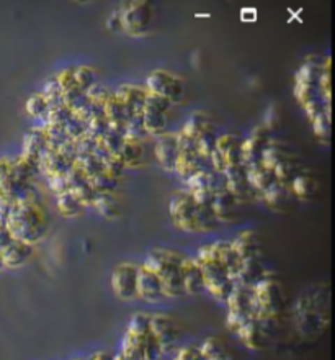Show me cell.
Here are the masks:
<instances>
[{
    "label": "cell",
    "instance_id": "1",
    "mask_svg": "<svg viewBox=\"0 0 335 360\" xmlns=\"http://www.w3.org/2000/svg\"><path fill=\"white\" fill-rule=\"evenodd\" d=\"M7 229L15 241L30 244L33 247L46 238L50 223L38 192L25 200L13 201L7 219Z\"/></svg>",
    "mask_w": 335,
    "mask_h": 360
},
{
    "label": "cell",
    "instance_id": "2",
    "mask_svg": "<svg viewBox=\"0 0 335 360\" xmlns=\"http://www.w3.org/2000/svg\"><path fill=\"white\" fill-rule=\"evenodd\" d=\"M169 215L174 226L185 233H208L219 226L211 206L198 205L185 190L172 195Z\"/></svg>",
    "mask_w": 335,
    "mask_h": 360
},
{
    "label": "cell",
    "instance_id": "3",
    "mask_svg": "<svg viewBox=\"0 0 335 360\" xmlns=\"http://www.w3.org/2000/svg\"><path fill=\"white\" fill-rule=\"evenodd\" d=\"M184 254L172 249H152L141 266L154 272L162 283L165 298H179L185 295L184 280H181V264Z\"/></svg>",
    "mask_w": 335,
    "mask_h": 360
},
{
    "label": "cell",
    "instance_id": "4",
    "mask_svg": "<svg viewBox=\"0 0 335 360\" xmlns=\"http://www.w3.org/2000/svg\"><path fill=\"white\" fill-rule=\"evenodd\" d=\"M253 313L257 318L271 321L278 318V315L285 308L283 287L278 278L265 273L255 285L252 287Z\"/></svg>",
    "mask_w": 335,
    "mask_h": 360
},
{
    "label": "cell",
    "instance_id": "5",
    "mask_svg": "<svg viewBox=\"0 0 335 360\" xmlns=\"http://www.w3.org/2000/svg\"><path fill=\"white\" fill-rule=\"evenodd\" d=\"M195 259L196 262L200 264L201 272H203L204 291H208V294H211L216 300L226 303L228 298L234 291V288H236V283H234L231 273L211 257L208 244L198 249V254H196Z\"/></svg>",
    "mask_w": 335,
    "mask_h": 360
},
{
    "label": "cell",
    "instance_id": "6",
    "mask_svg": "<svg viewBox=\"0 0 335 360\" xmlns=\"http://www.w3.org/2000/svg\"><path fill=\"white\" fill-rule=\"evenodd\" d=\"M123 31L140 36L149 31L152 22V7L149 2H123L118 8Z\"/></svg>",
    "mask_w": 335,
    "mask_h": 360
},
{
    "label": "cell",
    "instance_id": "7",
    "mask_svg": "<svg viewBox=\"0 0 335 360\" xmlns=\"http://www.w3.org/2000/svg\"><path fill=\"white\" fill-rule=\"evenodd\" d=\"M170 107L172 103L169 100L147 92L144 108H142V124H144L147 136L159 138L167 133V124H169L167 113L170 112Z\"/></svg>",
    "mask_w": 335,
    "mask_h": 360
},
{
    "label": "cell",
    "instance_id": "8",
    "mask_svg": "<svg viewBox=\"0 0 335 360\" xmlns=\"http://www.w3.org/2000/svg\"><path fill=\"white\" fill-rule=\"evenodd\" d=\"M146 90L149 94L169 100L172 105L181 102L185 95L184 80L167 71H154L147 75Z\"/></svg>",
    "mask_w": 335,
    "mask_h": 360
},
{
    "label": "cell",
    "instance_id": "9",
    "mask_svg": "<svg viewBox=\"0 0 335 360\" xmlns=\"http://www.w3.org/2000/svg\"><path fill=\"white\" fill-rule=\"evenodd\" d=\"M137 271L140 266L134 262H121L114 267L112 273V290L119 300L133 301L137 298Z\"/></svg>",
    "mask_w": 335,
    "mask_h": 360
},
{
    "label": "cell",
    "instance_id": "10",
    "mask_svg": "<svg viewBox=\"0 0 335 360\" xmlns=\"http://www.w3.org/2000/svg\"><path fill=\"white\" fill-rule=\"evenodd\" d=\"M271 129L267 127L253 128L252 133L248 134L246 139H242V164L247 167H253L257 164H262L263 151L267 150L268 144L271 143L270 136Z\"/></svg>",
    "mask_w": 335,
    "mask_h": 360
},
{
    "label": "cell",
    "instance_id": "11",
    "mask_svg": "<svg viewBox=\"0 0 335 360\" xmlns=\"http://www.w3.org/2000/svg\"><path fill=\"white\" fill-rule=\"evenodd\" d=\"M223 174L224 179H226V190L239 201V205L248 203V201L257 199L258 195L253 192L251 184H248L246 166H228Z\"/></svg>",
    "mask_w": 335,
    "mask_h": 360
},
{
    "label": "cell",
    "instance_id": "12",
    "mask_svg": "<svg viewBox=\"0 0 335 360\" xmlns=\"http://www.w3.org/2000/svg\"><path fill=\"white\" fill-rule=\"evenodd\" d=\"M22 147L23 150L20 156L23 157V161L30 166V169L35 172V175H40V159L47 147V139L43 128L28 129L25 136H23Z\"/></svg>",
    "mask_w": 335,
    "mask_h": 360
},
{
    "label": "cell",
    "instance_id": "13",
    "mask_svg": "<svg viewBox=\"0 0 335 360\" xmlns=\"http://www.w3.org/2000/svg\"><path fill=\"white\" fill-rule=\"evenodd\" d=\"M113 97L123 105L124 110L128 112V118L133 115H141L142 108H144V102L147 97V90L141 85L133 84H123L114 90Z\"/></svg>",
    "mask_w": 335,
    "mask_h": 360
},
{
    "label": "cell",
    "instance_id": "14",
    "mask_svg": "<svg viewBox=\"0 0 335 360\" xmlns=\"http://www.w3.org/2000/svg\"><path fill=\"white\" fill-rule=\"evenodd\" d=\"M136 294L137 298L144 300L147 303H157V301L165 298L159 277L144 266H140V271H137Z\"/></svg>",
    "mask_w": 335,
    "mask_h": 360
},
{
    "label": "cell",
    "instance_id": "15",
    "mask_svg": "<svg viewBox=\"0 0 335 360\" xmlns=\"http://www.w3.org/2000/svg\"><path fill=\"white\" fill-rule=\"evenodd\" d=\"M151 333L156 338L157 343H159L162 352H164L165 347L174 345L175 340L179 339V328H177V323L170 316L162 313L151 315Z\"/></svg>",
    "mask_w": 335,
    "mask_h": 360
},
{
    "label": "cell",
    "instance_id": "16",
    "mask_svg": "<svg viewBox=\"0 0 335 360\" xmlns=\"http://www.w3.org/2000/svg\"><path fill=\"white\" fill-rule=\"evenodd\" d=\"M154 154L162 169L167 172H174L177 157H179L177 133H165L157 138L156 146H154Z\"/></svg>",
    "mask_w": 335,
    "mask_h": 360
},
{
    "label": "cell",
    "instance_id": "17",
    "mask_svg": "<svg viewBox=\"0 0 335 360\" xmlns=\"http://www.w3.org/2000/svg\"><path fill=\"white\" fill-rule=\"evenodd\" d=\"M231 246L241 261L247 259H262V241L258 234L252 229L241 231L236 238L231 239Z\"/></svg>",
    "mask_w": 335,
    "mask_h": 360
},
{
    "label": "cell",
    "instance_id": "18",
    "mask_svg": "<svg viewBox=\"0 0 335 360\" xmlns=\"http://www.w3.org/2000/svg\"><path fill=\"white\" fill-rule=\"evenodd\" d=\"M208 249L214 261H218L229 273H231L234 283H236V277L239 271H241V259H239L236 251L232 249L231 241H218L208 244Z\"/></svg>",
    "mask_w": 335,
    "mask_h": 360
},
{
    "label": "cell",
    "instance_id": "19",
    "mask_svg": "<svg viewBox=\"0 0 335 360\" xmlns=\"http://www.w3.org/2000/svg\"><path fill=\"white\" fill-rule=\"evenodd\" d=\"M239 201L229 194L228 190H221L214 194L211 201V211L216 216L219 224H229L236 222Z\"/></svg>",
    "mask_w": 335,
    "mask_h": 360
},
{
    "label": "cell",
    "instance_id": "20",
    "mask_svg": "<svg viewBox=\"0 0 335 360\" xmlns=\"http://www.w3.org/2000/svg\"><path fill=\"white\" fill-rule=\"evenodd\" d=\"M268 323H270V321L260 319V318H257V316H253V318L248 319L236 334L241 338V340L247 345V347L262 349L263 345H265Z\"/></svg>",
    "mask_w": 335,
    "mask_h": 360
},
{
    "label": "cell",
    "instance_id": "21",
    "mask_svg": "<svg viewBox=\"0 0 335 360\" xmlns=\"http://www.w3.org/2000/svg\"><path fill=\"white\" fill-rule=\"evenodd\" d=\"M181 280H184L185 295H200L204 291V280L203 272H201L200 264L196 259L185 257L181 264Z\"/></svg>",
    "mask_w": 335,
    "mask_h": 360
},
{
    "label": "cell",
    "instance_id": "22",
    "mask_svg": "<svg viewBox=\"0 0 335 360\" xmlns=\"http://www.w3.org/2000/svg\"><path fill=\"white\" fill-rule=\"evenodd\" d=\"M216 151L223 156L226 166L242 164V139L236 134H221L218 136Z\"/></svg>",
    "mask_w": 335,
    "mask_h": 360
},
{
    "label": "cell",
    "instance_id": "23",
    "mask_svg": "<svg viewBox=\"0 0 335 360\" xmlns=\"http://www.w3.org/2000/svg\"><path fill=\"white\" fill-rule=\"evenodd\" d=\"M70 169H73V164H70L69 161H66L64 157L59 154V151L46 147V151L41 154L40 174L45 177L66 175Z\"/></svg>",
    "mask_w": 335,
    "mask_h": 360
},
{
    "label": "cell",
    "instance_id": "24",
    "mask_svg": "<svg viewBox=\"0 0 335 360\" xmlns=\"http://www.w3.org/2000/svg\"><path fill=\"white\" fill-rule=\"evenodd\" d=\"M33 252H35V247L30 246V244L13 241L10 246H7L2 251V261L6 268H18L23 267L25 264L30 262L33 257Z\"/></svg>",
    "mask_w": 335,
    "mask_h": 360
},
{
    "label": "cell",
    "instance_id": "25",
    "mask_svg": "<svg viewBox=\"0 0 335 360\" xmlns=\"http://www.w3.org/2000/svg\"><path fill=\"white\" fill-rule=\"evenodd\" d=\"M247 179H248V184H251L253 192H255L258 196H260L262 194H265L270 187H274L276 182H278L274 174V171L268 169V167H265L263 164L248 167Z\"/></svg>",
    "mask_w": 335,
    "mask_h": 360
},
{
    "label": "cell",
    "instance_id": "26",
    "mask_svg": "<svg viewBox=\"0 0 335 360\" xmlns=\"http://www.w3.org/2000/svg\"><path fill=\"white\" fill-rule=\"evenodd\" d=\"M103 117L107 118L108 127L124 138V129H126L128 123V112L113 95L112 99L103 105Z\"/></svg>",
    "mask_w": 335,
    "mask_h": 360
},
{
    "label": "cell",
    "instance_id": "27",
    "mask_svg": "<svg viewBox=\"0 0 335 360\" xmlns=\"http://www.w3.org/2000/svg\"><path fill=\"white\" fill-rule=\"evenodd\" d=\"M290 192L298 200L306 201L313 199L315 192H318V180H315V177L311 172L301 171L290 184Z\"/></svg>",
    "mask_w": 335,
    "mask_h": 360
},
{
    "label": "cell",
    "instance_id": "28",
    "mask_svg": "<svg viewBox=\"0 0 335 360\" xmlns=\"http://www.w3.org/2000/svg\"><path fill=\"white\" fill-rule=\"evenodd\" d=\"M56 206L61 216L64 218H79L85 213L87 206L80 201L70 190L62 192V194L56 195Z\"/></svg>",
    "mask_w": 335,
    "mask_h": 360
},
{
    "label": "cell",
    "instance_id": "29",
    "mask_svg": "<svg viewBox=\"0 0 335 360\" xmlns=\"http://www.w3.org/2000/svg\"><path fill=\"white\" fill-rule=\"evenodd\" d=\"M260 196L265 200V203L270 206L271 210H276V211L286 210V206H288V203L291 201L290 187L280 184V182H276L274 187H270V189H268L265 194H262Z\"/></svg>",
    "mask_w": 335,
    "mask_h": 360
},
{
    "label": "cell",
    "instance_id": "30",
    "mask_svg": "<svg viewBox=\"0 0 335 360\" xmlns=\"http://www.w3.org/2000/svg\"><path fill=\"white\" fill-rule=\"evenodd\" d=\"M119 157H121L126 169H137V167L144 164V150H142V144L124 141Z\"/></svg>",
    "mask_w": 335,
    "mask_h": 360
},
{
    "label": "cell",
    "instance_id": "31",
    "mask_svg": "<svg viewBox=\"0 0 335 360\" xmlns=\"http://www.w3.org/2000/svg\"><path fill=\"white\" fill-rule=\"evenodd\" d=\"M92 208L105 219H117L119 216V205L114 195L97 194L94 199Z\"/></svg>",
    "mask_w": 335,
    "mask_h": 360
},
{
    "label": "cell",
    "instance_id": "32",
    "mask_svg": "<svg viewBox=\"0 0 335 360\" xmlns=\"http://www.w3.org/2000/svg\"><path fill=\"white\" fill-rule=\"evenodd\" d=\"M209 124H213V123H211V120L208 118L207 113H204V112H195V113L190 115L188 120H186L185 127L181 128V131L196 139L201 133L204 131V129L209 127Z\"/></svg>",
    "mask_w": 335,
    "mask_h": 360
},
{
    "label": "cell",
    "instance_id": "33",
    "mask_svg": "<svg viewBox=\"0 0 335 360\" xmlns=\"http://www.w3.org/2000/svg\"><path fill=\"white\" fill-rule=\"evenodd\" d=\"M74 79L77 89L85 94L95 84H98V72L90 66H79L74 67Z\"/></svg>",
    "mask_w": 335,
    "mask_h": 360
},
{
    "label": "cell",
    "instance_id": "34",
    "mask_svg": "<svg viewBox=\"0 0 335 360\" xmlns=\"http://www.w3.org/2000/svg\"><path fill=\"white\" fill-rule=\"evenodd\" d=\"M146 138H147V133L144 129V124H142V113L129 117L126 123V129H124V141L142 144V141H144Z\"/></svg>",
    "mask_w": 335,
    "mask_h": 360
},
{
    "label": "cell",
    "instance_id": "35",
    "mask_svg": "<svg viewBox=\"0 0 335 360\" xmlns=\"http://www.w3.org/2000/svg\"><path fill=\"white\" fill-rule=\"evenodd\" d=\"M216 143H218V131L214 128V124H209V127L204 129L203 133L196 138V147H198V152L201 156L209 157L216 151Z\"/></svg>",
    "mask_w": 335,
    "mask_h": 360
},
{
    "label": "cell",
    "instance_id": "36",
    "mask_svg": "<svg viewBox=\"0 0 335 360\" xmlns=\"http://www.w3.org/2000/svg\"><path fill=\"white\" fill-rule=\"evenodd\" d=\"M87 179L90 187L95 190V194L114 195V192L118 189V180L113 179V177H110L108 174H105L103 171L98 172V174L87 177Z\"/></svg>",
    "mask_w": 335,
    "mask_h": 360
},
{
    "label": "cell",
    "instance_id": "37",
    "mask_svg": "<svg viewBox=\"0 0 335 360\" xmlns=\"http://www.w3.org/2000/svg\"><path fill=\"white\" fill-rule=\"evenodd\" d=\"M151 333V315L136 313L129 321L126 334H131L134 338L144 339Z\"/></svg>",
    "mask_w": 335,
    "mask_h": 360
},
{
    "label": "cell",
    "instance_id": "38",
    "mask_svg": "<svg viewBox=\"0 0 335 360\" xmlns=\"http://www.w3.org/2000/svg\"><path fill=\"white\" fill-rule=\"evenodd\" d=\"M41 128L46 134L47 147H51V150L57 151L62 144L69 141V138H67L64 128H62L61 124H45V127H41Z\"/></svg>",
    "mask_w": 335,
    "mask_h": 360
},
{
    "label": "cell",
    "instance_id": "39",
    "mask_svg": "<svg viewBox=\"0 0 335 360\" xmlns=\"http://www.w3.org/2000/svg\"><path fill=\"white\" fill-rule=\"evenodd\" d=\"M200 350L207 360H216V359L224 357V355H228L226 347H224V343L218 338L204 339L203 344L200 345Z\"/></svg>",
    "mask_w": 335,
    "mask_h": 360
},
{
    "label": "cell",
    "instance_id": "40",
    "mask_svg": "<svg viewBox=\"0 0 335 360\" xmlns=\"http://www.w3.org/2000/svg\"><path fill=\"white\" fill-rule=\"evenodd\" d=\"M98 143L102 144V147L108 152V154L119 156V152H121V147L124 144V138L119 133L114 131V129L110 128L108 131L98 139Z\"/></svg>",
    "mask_w": 335,
    "mask_h": 360
},
{
    "label": "cell",
    "instance_id": "41",
    "mask_svg": "<svg viewBox=\"0 0 335 360\" xmlns=\"http://www.w3.org/2000/svg\"><path fill=\"white\" fill-rule=\"evenodd\" d=\"M25 108H27V113L30 115V117L45 118L47 110H50V105H47L45 95L40 92V94H31L30 97H28Z\"/></svg>",
    "mask_w": 335,
    "mask_h": 360
},
{
    "label": "cell",
    "instance_id": "42",
    "mask_svg": "<svg viewBox=\"0 0 335 360\" xmlns=\"http://www.w3.org/2000/svg\"><path fill=\"white\" fill-rule=\"evenodd\" d=\"M87 102H89L87 95H85L82 90H79L77 87L67 90V92L62 94V105H64V107L69 110L70 113H75Z\"/></svg>",
    "mask_w": 335,
    "mask_h": 360
},
{
    "label": "cell",
    "instance_id": "43",
    "mask_svg": "<svg viewBox=\"0 0 335 360\" xmlns=\"http://www.w3.org/2000/svg\"><path fill=\"white\" fill-rule=\"evenodd\" d=\"M41 94L45 95L46 102L50 107H59V105H62V90L59 87V84H57L56 78H50L46 80Z\"/></svg>",
    "mask_w": 335,
    "mask_h": 360
},
{
    "label": "cell",
    "instance_id": "44",
    "mask_svg": "<svg viewBox=\"0 0 335 360\" xmlns=\"http://www.w3.org/2000/svg\"><path fill=\"white\" fill-rule=\"evenodd\" d=\"M85 95H87V100L90 103H94L95 107H100L103 108V105L108 102L110 99H112L113 92H110V90L105 87L103 84H95L92 89H89L87 92H85Z\"/></svg>",
    "mask_w": 335,
    "mask_h": 360
},
{
    "label": "cell",
    "instance_id": "45",
    "mask_svg": "<svg viewBox=\"0 0 335 360\" xmlns=\"http://www.w3.org/2000/svg\"><path fill=\"white\" fill-rule=\"evenodd\" d=\"M209 172H196V174H193L191 177H188V179L184 180L185 185H186V190L188 194H193V192H200V190H209L211 192V189H209Z\"/></svg>",
    "mask_w": 335,
    "mask_h": 360
},
{
    "label": "cell",
    "instance_id": "46",
    "mask_svg": "<svg viewBox=\"0 0 335 360\" xmlns=\"http://www.w3.org/2000/svg\"><path fill=\"white\" fill-rule=\"evenodd\" d=\"M102 171L105 174H108L110 177H113V179L118 180L119 177L123 175V172L126 171V167H124L121 157L110 154L102 161Z\"/></svg>",
    "mask_w": 335,
    "mask_h": 360
},
{
    "label": "cell",
    "instance_id": "47",
    "mask_svg": "<svg viewBox=\"0 0 335 360\" xmlns=\"http://www.w3.org/2000/svg\"><path fill=\"white\" fill-rule=\"evenodd\" d=\"M74 166L77 167V169L82 171L87 177L102 172V162H100L97 157L92 156V154L77 157V159H75V162H74Z\"/></svg>",
    "mask_w": 335,
    "mask_h": 360
},
{
    "label": "cell",
    "instance_id": "48",
    "mask_svg": "<svg viewBox=\"0 0 335 360\" xmlns=\"http://www.w3.org/2000/svg\"><path fill=\"white\" fill-rule=\"evenodd\" d=\"M85 129H87V134H90V136H92V138H95V139L102 138L103 134L110 129L107 118L103 117V112L98 113V115H95V117L90 120L87 124H85Z\"/></svg>",
    "mask_w": 335,
    "mask_h": 360
},
{
    "label": "cell",
    "instance_id": "49",
    "mask_svg": "<svg viewBox=\"0 0 335 360\" xmlns=\"http://www.w3.org/2000/svg\"><path fill=\"white\" fill-rule=\"evenodd\" d=\"M70 117H73V113L64 105H59V107H50L43 120H45V124H61V127H64V123Z\"/></svg>",
    "mask_w": 335,
    "mask_h": 360
},
{
    "label": "cell",
    "instance_id": "50",
    "mask_svg": "<svg viewBox=\"0 0 335 360\" xmlns=\"http://www.w3.org/2000/svg\"><path fill=\"white\" fill-rule=\"evenodd\" d=\"M74 146H75V151H77V157L90 156L94 152L95 146H97V139L85 133L80 138L75 139Z\"/></svg>",
    "mask_w": 335,
    "mask_h": 360
},
{
    "label": "cell",
    "instance_id": "51",
    "mask_svg": "<svg viewBox=\"0 0 335 360\" xmlns=\"http://www.w3.org/2000/svg\"><path fill=\"white\" fill-rule=\"evenodd\" d=\"M62 128H64L67 138H69L70 141H75V139L87 133V129H85V124L80 122V120L75 118L74 115L69 120H67V122L64 123V127H62Z\"/></svg>",
    "mask_w": 335,
    "mask_h": 360
},
{
    "label": "cell",
    "instance_id": "52",
    "mask_svg": "<svg viewBox=\"0 0 335 360\" xmlns=\"http://www.w3.org/2000/svg\"><path fill=\"white\" fill-rule=\"evenodd\" d=\"M57 84H59V87L62 90V94L67 92V90L77 87L75 85V79H74V67H66V69H62L59 74L54 75Z\"/></svg>",
    "mask_w": 335,
    "mask_h": 360
},
{
    "label": "cell",
    "instance_id": "53",
    "mask_svg": "<svg viewBox=\"0 0 335 360\" xmlns=\"http://www.w3.org/2000/svg\"><path fill=\"white\" fill-rule=\"evenodd\" d=\"M8 171H10V159L0 157V199H7Z\"/></svg>",
    "mask_w": 335,
    "mask_h": 360
},
{
    "label": "cell",
    "instance_id": "54",
    "mask_svg": "<svg viewBox=\"0 0 335 360\" xmlns=\"http://www.w3.org/2000/svg\"><path fill=\"white\" fill-rule=\"evenodd\" d=\"M46 184L50 187V190L54 195H59L62 192L69 190L67 189V182H66V175H51L46 177Z\"/></svg>",
    "mask_w": 335,
    "mask_h": 360
},
{
    "label": "cell",
    "instance_id": "55",
    "mask_svg": "<svg viewBox=\"0 0 335 360\" xmlns=\"http://www.w3.org/2000/svg\"><path fill=\"white\" fill-rule=\"evenodd\" d=\"M175 360H207L204 355L201 354L200 347H193V345H188V347H184L179 350Z\"/></svg>",
    "mask_w": 335,
    "mask_h": 360
},
{
    "label": "cell",
    "instance_id": "56",
    "mask_svg": "<svg viewBox=\"0 0 335 360\" xmlns=\"http://www.w3.org/2000/svg\"><path fill=\"white\" fill-rule=\"evenodd\" d=\"M12 200L8 199H0V226H7L8 215H10L12 210Z\"/></svg>",
    "mask_w": 335,
    "mask_h": 360
},
{
    "label": "cell",
    "instance_id": "57",
    "mask_svg": "<svg viewBox=\"0 0 335 360\" xmlns=\"http://www.w3.org/2000/svg\"><path fill=\"white\" fill-rule=\"evenodd\" d=\"M107 27L110 31H123L121 28V20H119V15H118V10H114L110 13L108 20H107Z\"/></svg>",
    "mask_w": 335,
    "mask_h": 360
},
{
    "label": "cell",
    "instance_id": "58",
    "mask_svg": "<svg viewBox=\"0 0 335 360\" xmlns=\"http://www.w3.org/2000/svg\"><path fill=\"white\" fill-rule=\"evenodd\" d=\"M13 241H15V239H13L12 234L8 233L7 226H0V252H2L7 246H10Z\"/></svg>",
    "mask_w": 335,
    "mask_h": 360
},
{
    "label": "cell",
    "instance_id": "59",
    "mask_svg": "<svg viewBox=\"0 0 335 360\" xmlns=\"http://www.w3.org/2000/svg\"><path fill=\"white\" fill-rule=\"evenodd\" d=\"M241 20L242 22H255L257 20V10H255V8H242V10H241Z\"/></svg>",
    "mask_w": 335,
    "mask_h": 360
},
{
    "label": "cell",
    "instance_id": "60",
    "mask_svg": "<svg viewBox=\"0 0 335 360\" xmlns=\"http://www.w3.org/2000/svg\"><path fill=\"white\" fill-rule=\"evenodd\" d=\"M89 360H117V357H113V355L108 352H97L94 354Z\"/></svg>",
    "mask_w": 335,
    "mask_h": 360
},
{
    "label": "cell",
    "instance_id": "61",
    "mask_svg": "<svg viewBox=\"0 0 335 360\" xmlns=\"http://www.w3.org/2000/svg\"><path fill=\"white\" fill-rule=\"evenodd\" d=\"M3 268H6V266H3V261H2V252H0V272H2Z\"/></svg>",
    "mask_w": 335,
    "mask_h": 360
}]
</instances>
